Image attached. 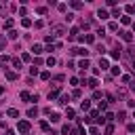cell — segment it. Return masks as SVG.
Listing matches in <instances>:
<instances>
[{
	"label": "cell",
	"instance_id": "cell-8",
	"mask_svg": "<svg viewBox=\"0 0 135 135\" xmlns=\"http://www.w3.org/2000/svg\"><path fill=\"white\" fill-rule=\"evenodd\" d=\"M32 51H34V55H40V53H42V46H40V44H34Z\"/></svg>",
	"mask_w": 135,
	"mask_h": 135
},
{
	"label": "cell",
	"instance_id": "cell-6",
	"mask_svg": "<svg viewBox=\"0 0 135 135\" xmlns=\"http://www.w3.org/2000/svg\"><path fill=\"white\" fill-rule=\"evenodd\" d=\"M7 114L11 116V118H17V116H19V110H17V108H11V110H9Z\"/></svg>",
	"mask_w": 135,
	"mask_h": 135
},
{
	"label": "cell",
	"instance_id": "cell-7",
	"mask_svg": "<svg viewBox=\"0 0 135 135\" xmlns=\"http://www.w3.org/2000/svg\"><path fill=\"white\" fill-rule=\"evenodd\" d=\"M78 68H80V70H83V72H85V70L89 68V59H83V61L78 63Z\"/></svg>",
	"mask_w": 135,
	"mask_h": 135
},
{
	"label": "cell",
	"instance_id": "cell-30",
	"mask_svg": "<svg viewBox=\"0 0 135 135\" xmlns=\"http://www.w3.org/2000/svg\"><path fill=\"white\" fill-rule=\"evenodd\" d=\"M9 38H17V32L15 30H9Z\"/></svg>",
	"mask_w": 135,
	"mask_h": 135
},
{
	"label": "cell",
	"instance_id": "cell-35",
	"mask_svg": "<svg viewBox=\"0 0 135 135\" xmlns=\"http://www.w3.org/2000/svg\"><path fill=\"white\" fill-rule=\"evenodd\" d=\"M2 93H4V89H2V87H0V95H2Z\"/></svg>",
	"mask_w": 135,
	"mask_h": 135
},
{
	"label": "cell",
	"instance_id": "cell-15",
	"mask_svg": "<svg viewBox=\"0 0 135 135\" xmlns=\"http://www.w3.org/2000/svg\"><path fill=\"white\" fill-rule=\"evenodd\" d=\"M7 78L9 80H17V72H7Z\"/></svg>",
	"mask_w": 135,
	"mask_h": 135
},
{
	"label": "cell",
	"instance_id": "cell-1",
	"mask_svg": "<svg viewBox=\"0 0 135 135\" xmlns=\"http://www.w3.org/2000/svg\"><path fill=\"white\" fill-rule=\"evenodd\" d=\"M17 131H19L21 135L30 133V122H28V120H21V122H17Z\"/></svg>",
	"mask_w": 135,
	"mask_h": 135
},
{
	"label": "cell",
	"instance_id": "cell-11",
	"mask_svg": "<svg viewBox=\"0 0 135 135\" xmlns=\"http://www.w3.org/2000/svg\"><path fill=\"white\" fill-rule=\"evenodd\" d=\"M59 120H61V116L57 114V112H53V114H51V122H59Z\"/></svg>",
	"mask_w": 135,
	"mask_h": 135
},
{
	"label": "cell",
	"instance_id": "cell-36",
	"mask_svg": "<svg viewBox=\"0 0 135 135\" xmlns=\"http://www.w3.org/2000/svg\"><path fill=\"white\" fill-rule=\"evenodd\" d=\"M133 32H135V23H133Z\"/></svg>",
	"mask_w": 135,
	"mask_h": 135
},
{
	"label": "cell",
	"instance_id": "cell-16",
	"mask_svg": "<svg viewBox=\"0 0 135 135\" xmlns=\"http://www.w3.org/2000/svg\"><path fill=\"white\" fill-rule=\"evenodd\" d=\"M13 23H15L13 19H7V21H4V28H7V30H11V28H13Z\"/></svg>",
	"mask_w": 135,
	"mask_h": 135
},
{
	"label": "cell",
	"instance_id": "cell-19",
	"mask_svg": "<svg viewBox=\"0 0 135 135\" xmlns=\"http://www.w3.org/2000/svg\"><path fill=\"white\" fill-rule=\"evenodd\" d=\"M89 87H91V89H95V87H97V78H91L89 80Z\"/></svg>",
	"mask_w": 135,
	"mask_h": 135
},
{
	"label": "cell",
	"instance_id": "cell-9",
	"mask_svg": "<svg viewBox=\"0 0 135 135\" xmlns=\"http://www.w3.org/2000/svg\"><path fill=\"white\" fill-rule=\"evenodd\" d=\"M36 114H38L36 108H30V110H28V116H30V118H36Z\"/></svg>",
	"mask_w": 135,
	"mask_h": 135
},
{
	"label": "cell",
	"instance_id": "cell-2",
	"mask_svg": "<svg viewBox=\"0 0 135 135\" xmlns=\"http://www.w3.org/2000/svg\"><path fill=\"white\" fill-rule=\"evenodd\" d=\"M63 34H66L63 25H53V36H63Z\"/></svg>",
	"mask_w": 135,
	"mask_h": 135
},
{
	"label": "cell",
	"instance_id": "cell-22",
	"mask_svg": "<svg viewBox=\"0 0 135 135\" xmlns=\"http://www.w3.org/2000/svg\"><path fill=\"white\" fill-rule=\"evenodd\" d=\"M21 25H23V28H30V25H32V21H30V19H23V21H21Z\"/></svg>",
	"mask_w": 135,
	"mask_h": 135
},
{
	"label": "cell",
	"instance_id": "cell-21",
	"mask_svg": "<svg viewBox=\"0 0 135 135\" xmlns=\"http://www.w3.org/2000/svg\"><path fill=\"white\" fill-rule=\"evenodd\" d=\"M108 108V101H99V112H101V110H105Z\"/></svg>",
	"mask_w": 135,
	"mask_h": 135
},
{
	"label": "cell",
	"instance_id": "cell-18",
	"mask_svg": "<svg viewBox=\"0 0 135 135\" xmlns=\"http://www.w3.org/2000/svg\"><path fill=\"white\" fill-rule=\"evenodd\" d=\"M21 99H25V101H28V99H32V95H30L28 91H23V93H21Z\"/></svg>",
	"mask_w": 135,
	"mask_h": 135
},
{
	"label": "cell",
	"instance_id": "cell-10",
	"mask_svg": "<svg viewBox=\"0 0 135 135\" xmlns=\"http://www.w3.org/2000/svg\"><path fill=\"white\" fill-rule=\"evenodd\" d=\"M99 70H108V59H99Z\"/></svg>",
	"mask_w": 135,
	"mask_h": 135
},
{
	"label": "cell",
	"instance_id": "cell-26",
	"mask_svg": "<svg viewBox=\"0 0 135 135\" xmlns=\"http://www.w3.org/2000/svg\"><path fill=\"white\" fill-rule=\"evenodd\" d=\"M13 66H15L17 70H19V68H21V61H19V59H17V57H15V59H13Z\"/></svg>",
	"mask_w": 135,
	"mask_h": 135
},
{
	"label": "cell",
	"instance_id": "cell-17",
	"mask_svg": "<svg viewBox=\"0 0 135 135\" xmlns=\"http://www.w3.org/2000/svg\"><path fill=\"white\" fill-rule=\"evenodd\" d=\"M57 93H59V91H57V89H53V91H49V99H55V97H57Z\"/></svg>",
	"mask_w": 135,
	"mask_h": 135
},
{
	"label": "cell",
	"instance_id": "cell-13",
	"mask_svg": "<svg viewBox=\"0 0 135 135\" xmlns=\"http://www.w3.org/2000/svg\"><path fill=\"white\" fill-rule=\"evenodd\" d=\"M80 108H83V110H85V112H87V110H91V103H89V101H87V99H85V101H83V103H80Z\"/></svg>",
	"mask_w": 135,
	"mask_h": 135
},
{
	"label": "cell",
	"instance_id": "cell-24",
	"mask_svg": "<svg viewBox=\"0 0 135 135\" xmlns=\"http://www.w3.org/2000/svg\"><path fill=\"white\" fill-rule=\"evenodd\" d=\"M72 95H74V97H83V91H80V89H74Z\"/></svg>",
	"mask_w": 135,
	"mask_h": 135
},
{
	"label": "cell",
	"instance_id": "cell-34",
	"mask_svg": "<svg viewBox=\"0 0 135 135\" xmlns=\"http://www.w3.org/2000/svg\"><path fill=\"white\" fill-rule=\"evenodd\" d=\"M129 87H131V91H135V80H133V83H131V85H129Z\"/></svg>",
	"mask_w": 135,
	"mask_h": 135
},
{
	"label": "cell",
	"instance_id": "cell-27",
	"mask_svg": "<svg viewBox=\"0 0 135 135\" xmlns=\"http://www.w3.org/2000/svg\"><path fill=\"white\" fill-rule=\"evenodd\" d=\"M114 118H116V116H114L112 112H108V114H105V120H114Z\"/></svg>",
	"mask_w": 135,
	"mask_h": 135
},
{
	"label": "cell",
	"instance_id": "cell-32",
	"mask_svg": "<svg viewBox=\"0 0 135 135\" xmlns=\"http://www.w3.org/2000/svg\"><path fill=\"white\" fill-rule=\"evenodd\" d=\"M68 135H78V131H76V129H70V133Z\"/></svg>",
	"mask_w": 135,
	"mask_h": 135
},
{
	"label": "cell",
	"instance_id": "cell-5",
	"mask_svg": "<svg viewBox=\"0 0 135 135\" xmlns=\"http://www.w3.org/2000/svg\"><path fill=\"white\" fill-rule=\"evenodd\" d=\"M97 17H99V19H108V17H110V15H108V11H103V9H99V11H97Z\"/></svg>",
	"mask_w": 135,
	"mask_h": 135
},
{
	"label": "cell",
	"instance_id": "cell-31",
	"mask_svg": "<svg viewBox=\"0 0 135 135\" xmlns=\"http://www.w3.org/2000/svg\"><path fill=\"white\" fill-rule=\"evenodd\" d=\"M97 53H101V55H103V53H105V49H103V44H97Z\"/></svg>",
	"mask_w": 135,
	"mask_h": 135
},
{
	"label": "cell",
	"instance_id": "cell-23",
	"mask_svg": "<svg viewBox=\"0 0 135 135\" xmlns=\"http://www.w3.org/2000/svg\"><path fill=\"white\" fill-rule=\"evenodd\" d=\"M120 21H122V25H129V23H131V19H129V17H127V15H125V17H122V19H120Z\"/></svg>",
	"mask_w": 135,
	"mask_h": 135
},
{
	"label": "cell",
	"instance_id": "cell-14",
	"mask_svg": "<svg viewBox=\"0 0 135 135\" xmlns=\"http://www.w3.org/2000/svg\"><path fill=\"white\" fill-rule=\"evenodd\" d=\"M105 135H112L114 133V125H108V127H105V131H103Z\"/></svg>",
	"mask_w": 135,
	"mask_h": 135
},
{
	"label": "cell",
	"instance_id": "cell-12",
	"mask_svg": "<svg viewBox=\"0 0 135 135\" xmlns=\"http://www.w3.org/2000/svg\"><path fill=\"white\" fill-rule=\"evenodd\" d=\"M68 101H70V95H61V97H59V103H61V105H66Z\"/></svg>",
	"mask_w": 135,
	"mask_h": 135
},
{
	"label": "cell",
	"instance_id": "cell-3",
	"mask_svg": "<svg viewBox=\"0 0 135 135\" xmlns=\"http://www.w3.org/2000/svg\"><path fill=\"white\" fill-rule=\"evenodd\" d=\"M70 53H72V55H89V51H87V49H80V46H78V49H72V51H70Z\"/></svg>",
	"mask_w": 135,
	"mask_h": 135
},
{
	"label": "cell",
	"instance_id": "cell-25",
	"mask_svg": "<svg viewBox=\"0 0 135 135\" xmlns=\"http://www.w3.org/2000/svg\"><path fill=\"white\" fill-rule=\"evenodd\" d=\"M40 78H42V80H49L51 74H49V72H42V74H40Z\"/></svg>",
	"mask_w": 135,
	"mask_h": 135
},
{
	"label": "cell",
	"instance_id": "cell-4",
	"mask_svg": "<svg viewBox=\"0 0 135 135\" xmlns=\"http://www.w3.org/2000/svg\"><path fill=\"white\" fill-rule=\"evenodd\" d=\"M120 36H122L125 42H131V40H133V34H131V32H120Z\"/></svg>",
	"mask_w": 135,
	"mask_h": 135
},
{
	"label": "cell",
	"instance_id": "cell-29",
	"mask_svg": "<svg viewBox=\"0 0 135 135\" xmlns=\"http://www.w3.org/2000/svg\"><path fill=\"white\" fill-rule=\"evenodd\" d=\"M127 13H135V4H129V7H127Z\"/></svg>",
	"mask_w": 135,
	"mask_h": 135
},
{
	"label": "cell",
	"instance_id": "cell-20",
	"mask_svg": "<svg viewBox=\"0 0 135 135\" xmlns=\"http://www.w3.org/2000/svg\"><path fill=\"white\" fill-rule=\"evenodd\" d=\"M108 28H110V30H112V32H114V30H118V23H116V21H112V23H110V25H108Z\"/></svg>",
	"mask_w": 135,
	"mask_h": 135
},
{
	"label": "cell",
	"instance_id": "cell-28",
	"mask_svg": "<svg viewBox=\"0 0 135 135\" xmlns=\"http://www.w3.org/2000/svg\"><path fill=\"white\" fill-rule=\"evenodd\" d=\"M72 9H83V2H72Z\"/></svg>",
	"mask_w": 135,
	"mask_h": 135
},
{
	"label": "cell",
	"instance_id": "cell-33",
	"mask_svg": "<svg viewBox=\"0 0 135 135\" xmlns=\"http://www.w3.org/2000/svg\"><path fill=\"white\" fill-rule=\"evenodd\" d=\"M4 44H7V40H4V38H0V49H2Z\"/></svg>",
	"mask_w": 135,
	"mask_h": 135
}]
</instances>
